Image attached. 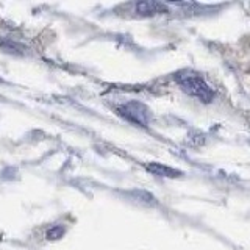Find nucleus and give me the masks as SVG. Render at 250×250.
I'll return each instance as SVG.
<instances>
[{
  "label": "nucleus",
  "instance_id": "obj_4",
  "mask_svg": "<svg viewBox=\"0 0 250 250\" xmlns=\"http://www.w3.org/2000/svg\"><path fill=\"white\" fill-rule=\"evenodd\" d=\"M146 169L150 172L153 175H158V177H169V178H175L178 175H182L178 170L172 169L169 166H164L161 163H147L146 164Z\"/></svg>",
  "mask_w": 250,
  "mask_h": 250
},
{
  "label": "nucleus",
  "instance_id": "obj_5",
  "mask_svg": "<svg viewBox=\"0 0 250 250\" xmlns=\"http://www.w3.org/2000/svg\"><path fill=\"white\" fill-rule=\"evenodd\" d=\"M0 49H3L5 52H10V53H23L27 50L22 44L11 41V39H8V38H0Z\"/></svg>",
  "mask_w": 250,
  "mask_h": 250
},
{
  "label": "nucleus",
  "instance_id": "obj_3",
  "mask_svg": "<svg viewBox=\"0 0 250 250\" xmlns=\"http://www.w3.org/2000/svg\"><path fill=\"white\" fill-rule=\"evenodd\" d=\"M167 6L163 5L156 0H144V2L136 3V13L139 16H155V14H164L167 13Z\"/></svg>",
  "mask_w": 250,
  "mask_h": 250
},
{
  "label": "nucleus",
  "instance_id": "obj_1",
  "mask_svg": "<svg viewBox=\"0 0 250 250\" xmlns=\"http://www.w3.org/2000/svg\"><path fill=\"white\" fill-rule=\"evenodd\" d=\"M175 78H177L178 84L183 88V91L189 94V96L197 97L199 100L205 102V104H208V102H211L214 99L213 89H211L209 86L205 83V80H203L202 77H199L197 74L180 72V74H177Z\"/></svg>",
  "mask_w": 250,
  "mask_h": 250
},
{
  "label": "nucleus",
  "instance_id": "obj_6",
  "mask_svg": "<svg viewBox=\"0 0 250 250\" xmlns=\"http://www.w3.org/2000/svg\"><path fill=\"white\" fill-rule=\"evenodd\" d=\"M64 234V227L62 225H55L53 229L47 231V239H58Z\"/></svg>",
  "mask_w": 250,
  "mask_h": 250
},
{
  "label": "nucleus",
  "instance_id": "obj_2",
  "mask_svg": "<svg viewBox=\"0 0 250 250\" xmlns=\"http://www.w3.org/2000/svg\"><path fill=\"white\" fill-rule=\"evenodd\" d=\"M117 111H119L122 117L138 125H147L148 121H150V111H148V108L141 104V102H128V104H124L119 106Z\"/></svg>",
  "mask_w": 250,
  "mask_h": 250
}]
</instances>
